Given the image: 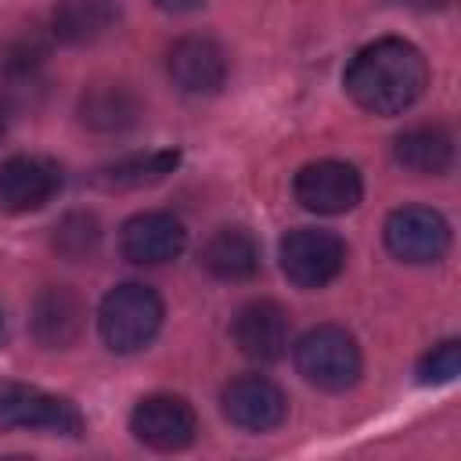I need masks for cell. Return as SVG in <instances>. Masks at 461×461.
Segmentation results:
<instances>
[{"label": "cell", "instance_id": "obj_23", "mask_svg": "<svg viewBox=\"0 0 461 461\" xmlns=\"http://www.w3.org/2000/svg\"><path fill=\"white\" fill-rule=\"evenodd\" d=\"M162 11H191V7H198L202 0H155Z\"/></svg>", "mask_w": 461, "mask_h": 461}, {"label": "cell", "instance_id": "obj_6", "mask_svg": "<svg viewBox=\"0 0 461 461\" xmlns=\"http://www.w3.org/2000/svg\"><path fill=\"white\" fill-rule=\"evenodd\" d=\"M382 234L385 249L403 263H436L450 249V223L429 205L393 209Z\"/></svg>", "mask_w": 461, "mask_h": 461}, {"label": "cell", "instance_id": "obj_12", "mask_svg": "<svg viewBox=\"0 0 461 461\" xmlns=\"http://www.w3.org/2000/svg\"><path fill=\"white\" fill-rule=\"evenodd\" d=\"M184 245H187V230L173 212H137L133 220L122 223L119 234L122 256L140 267L169 263L184 252Z\"/></svg>", "mask_w": 461, "mask_h": 461}, {"label": "cell", "instance_id": "obj_25", "mask_svg": "<svg viewBox=\"0 0 461 461\" xmlns=\"http://www.w3.org/2000/svg\"><path fill=\"white\" fill-rule=\"evenodd\" d=\"M4 133H7V108L0 104V137H4Z\"/></svg>", "mask_w": 461, "mask_h": 461}, {"label": "cell", "instance_id": "obj_20", "mask_svg": "<svg viewBox=\"0 0 461 461\" xmlns=\"http://www.w3.org/2000/svg\"><path fill=\"white\" fill-rule=\"evenodd\" d=\"M47 40L36 32V29H22L14 36H7L0 43V72L7 79H25V76H36V68L43 65L47 58Z\"/></svg>", "mask_w": 461, "mask_h": 461}, {"label": "cell", "instance_id": "obj_16", "mask_svg": "<svg viewBox=\"0 0 461 461\" xmlns=\"http://www.w3.org/2000/svg\"><path fill=\"white\" fill-rule=\"evenodd\" d=\"M119 22V0H58L50 14V32L61 43L83 47L108 36Z\"/></svg>", "mask_w": 461, "mask_h": 461}, {"label": "cell", "instance_id": "obj_19", "mask_svg": "<svg viewBox=\"0 0 461 461\" xmlns=\"http://www.w3.org/2000/svg\"><path fill=\"white\" fill-rule=\"evenodd\" d=\"M393 155L403 169L421 176H439L454 162V137L443 126H411L396 137Z\"/></svg>", "mask_w": 461, "mask_h": 461}, {"label": "cell", "instance_id": "obj_18", "mask_svg": "<svg viewBox=\"0 0 461 461\" xmlns=\"http://www.w3.org/2000/svg\"><path fill=\"white\" fill-rule=\"evenodd\" d=\"M176 166H180L176 148L137 151V155H126V158H115V162L101 166L94 173V184L104 187V191H137V187H151V184L166 180Z\"/></svg>", "mask_w": 461, "mask_h": 461}, {"label": "cell", "instance_id": "obj_13", "mask_svg": "<svg viewBox=\"0 0 461 461\" xmlns=\"http://www.w3.org/2000/svg\"><path fill=\"white\" fill-rule=\"evenodd\" d=\"M169 79L184 94H216L227 79V54L212 36H184L169 47Z\"/></svg>", "mask_w": 461, "mask_h": 461}, {"label": "cell", "instance_id": "obj_8", "mask_svg": "<svg viewBox=\"0 0 461 461\" xmlns=\"http://www.w3.org/2000/svg\"><path fill=\"white\" fill-rule=\"evenodd\" d=\"M295 202L310 212H321V216H339V212H349L360 194H364V184H360V173L349 166V162H339V158H321V162H310L295 173Z\"/></svg>", "mask_w": 461, "mask_h": 461}, {"label": "cell", "instance_id": "obj_9", "mask_svg": "<svg viewBox=\"0 0 461 461\" xmlns=\"http://www.w3.org/2000/svg\"><path fill=\"white\" fill-rule=\"evenodd\" d=\"M230 335H234V346L249 357V360H259V364H270V360H281L285 349H288V339H292V317L281 303L274 299H252L238 310L234 324H230Z\"/></svg>", "mask_w": 461, "mask_h": 461}, {"label": "cell", "instance_id": "obj_11", "mask_svg": "<svg viewBox=\"0 0 461 461\" xmlns=\"http://www.w3.org/2000/svg\"><path fill=\"white\" fill-rule=\"evenodd\" d=\"M220 403H223L227 421L245 429V432H270L288 414L285 393L263 375H241V378L227 382Z\"/></svg>", "mask_w": 461, "mask_h": 461}, {"label": "cell", "instance_id": "obj_7", "mask_svg": "<svg viewBox=\"0 0 461 461\" xmlns=\"http://www.w3.org/2000/svg\"><path fill=\"white\" fill-rule=\"evenodd\" d=\"M130 432L151 447V450H184L194 432H198V418H194V407L184 400V396H173V393H155V396H144L133 414H130Z\"/></svg>", "mask_w": 461, "mask_h": 461}, {"label": "cell", "instance_id": "obj_10", "mask_svg": "<svg viewBox=\"0 0 461 461\" xmlns=\"http://www.w3.org/2000/svg\"><path fill=\"white\" fill-rule=\"evenodd\" d=\"M61 187L58 162L43 155H11L0 162V209L4 212H32L43 209Z\"/></svg>", "mask_w": 461, "mask_h": 461}, {"label": "cell", "instance_id": "obj_2", "mask_svg": "<svg viewBox=\"0 0 461 461\" xmlns=\"http://www.w3.org/2000/svg\"><path fill=\"white\" fill-rule=\"evenodd\" d=\"M97 328L112 353H137L162 328V299L155 295V288L126 281L101 299Z\"/></svg>", "mask_w": 461, "mask_h": 461}, {"label": "cell", "instance_id": "obj_17", "mask_svg": "<svg viewBox=\"0 0 461 461\" xmlns=\"http://www.w3.org/2000/svg\"><path fill=\"white\" fill-rule=\"evenodd\" d=\"M202 267L220 281H249L259 274V241L245 227H220L202 245Z\"/></svg>", "mask_w": 461, "mask_h": 461}, {"label": "cell", "instance_id": "obj_24", "mask_svg": "<svg viewBox=\"0 0 461 461\" xmlns=\"http://www.w3.org/2000/svg\"><path fill=\"white\" fill-rule=\"evenodd\" d=\"M403 4H411V7H421V11H432V7H447L450 0H403Z\"/></svg>", "mask_w": 461, "mask_h": 461}, {"label": "cell", "instance_id": "obj_4", "mask_svg": "<svg viewBox=\"0 0 461 461\" xmlns=\"http://www.w3.org/2000/svg\"><path fill=\"white\" fill-rule=\"evenodd\" d=\"M0 425L29 429V432H54V436H83L86 429L72 400L54 396L40 385L11 382V378H0Z\"/></svg>", "mask_w": 461, "mask_h": 461}, {"label": "cell", "instance_id": "obj_22", "mask_svg": "<svg viewBox=\"0 0 461 461\" xmlns=\"http://www.w3.org/2000/svg\"><path fill=\"white\" fill-rule=\"evenodd\" d=\"M461 371V346L457 339H447L439 346H432V353L421 357L418 364V382L425 385H443V382H454Z\"/></svg>", "mask_w": 461, "mask_h": 461}, {"label": "cell", "instance_id": "obj_21", "mask_svg": "<svg viewBox=\"0 0 461 461\" xmlns=\"http://www.w3.org/2000/svg\"><path fill=\"white\" fill-rule=\"evenodd\" d=\"M101 245V223L94 212H68L54 227V249L65 259H86Z\"/></svg>", "mask_w": 461, "mask_h": 461}, {"label": "cell", "instance_id": "obj_15", "mask_svg": "<svg viewBox=\"0 0 461 461\" xmlns=\"http://www.w3.org/2000/svg\"><path fill=\"white\" fill-rule=\"evenodd\" d=\"M140 119V97L126 83H90L79 97V122L94 133H122Z\"/></svg>", "mask_w": 461, "mask_h": 461}, {"label": "cell", "instance_id": "obj_14", "mask_svg": "<svg viewBox=\"0 0 461 461\" xmlns=\"http://www.w3.org/2000/svg\"><path fill=\"white\" fill-rule=\"evenodd\" d=\"M83 299L68 285H47L32 299V335L47 349H65L83 331Z\"/></svg>", "mask_w": 461, "mask_h": 461}, {"label": "cell", "instance_id": "obj_1", "mask_svg": "<svg viewBox=\"0 0 461 461\" xmlns=\"http://www.w3.org/2000/svg\"><path fill=\"white\" fill-rule=\"evenodd\" d=\"M346 94L371 115H400L407 112L425 83H429V65L421 50L400 36H385L357 50V58L346 68Z\"/></svg>", "mask_w": 461, "mask_h": 461}, {"label": "cell", "instance_id": "obj_3", "mask_svg": "<svg viewBox=\"0 0 461 461\" xmlns=\"http://www.w3.org/2000/svg\"><path fill=\"white\" fill-rule=\"evenodd\" d=\"M295 367L310 385L328 389V393H342L360 378L364 357H360L357 339L346 328L321 324V328H313V331H306L299 339Z\"/></svg>", "mask_w": 461, "mask_h": 461}, {"label": "cell", "instance_id": "obj_5", "mask_svg": "<svg viewBox=\"0 0 461 461\" xmlns=\"http://www.w3.org/2000/svg\"><path fill=\"white\" fill-rule=\"evenodd\" d=\"M346 267V241L321 227L288 230L281 241V270L295 288H324Z\"/></svg>", "mask_w": 461, "mask_h": 461}]
</instances>
